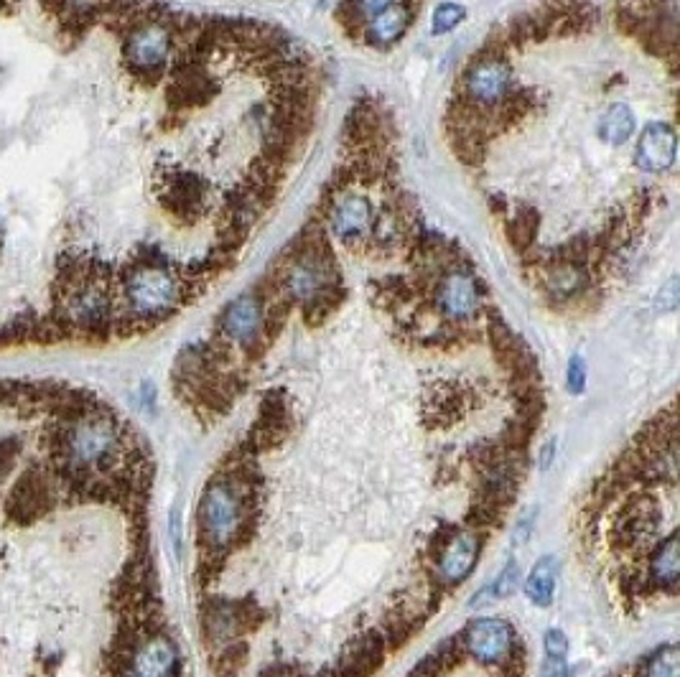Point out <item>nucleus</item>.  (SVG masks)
Returning a JSON list of instances; mask_svg holds the SVG:
<instances>
[{"mask_svg": "<svg viewBox=\"0 0 680 677\" xmlns=\"http://www.w3.org/2000/svg\"><path fill=\"white\" fill-rule=\"evenodd\" d=\"M510 642L512 632L502 619H477L467 629V647L479 662H500Z\"/></svg>", "mask_w": 680, "mask_h": 677, "instance_id": "4468645a", "label": "nucleus"}, {"mask_svg": "<svg viewBox=\"0 0 680 677\" xmlns=\"http://www.w3.org/2000/svg\"><path fill=\"white\" fill-rule=\"evenodd\" d=\"M492 599H495V591H492V588H484V591H479V594L469 601V609H482V606H487Z\"/></svg>", "mask_w": 680, "mask_h": 677, "instance_id": "c756f323", "label": "nucleus"}, {"mask_svg": "<svg viewBox=\"0 0 680 677\" xmlns=\"http://www.w3.org/2000/svg\"><path fill=\"white\" fill-rule=\"evenodd\" d=\"M484 288L477 275L472 273V265H459L439 278L433 286V303L439 314L451 324H469L482 311Z\"/></svg>", "mask_w": 680, "mask_h": 677, "instance_id": "39448f33", "label": "nucleus"}, {"mask_svg": "<svg viewBox=\"0 0 680 677\" xmlns=\"http://www.w3.org/2000/svg\"><path fill=\"white\" fill-rule=\"evenodd\" d=\"M199 520L202 530L212 545H225L240 530L242 522V502L235 489L225 482H217L204 492L199 504Z\"/></svg>", "mask_w": 680, "mask_h": 677, "instance_id": "6e6552de", "label": "nucleus"}, {"mask_svg": "<svg viewBox=\"0 0 680 677\" xmlns=\"http://www.w3.org/2000/svg\"><path fill=\"white\" fill-rule=\"evenodd\" d=\"M120 454V428L102 410L72 413L57 433V456L69 474H92L113 464Z\"/></svg>", "mask_w": 680, "mask_h": 677, "instance_id": "f03ea898", "label": "nucleus"}, {"mask_svg": "<svg viewBox=\"0 0 680 677\" xmlns=\"http://www.w3.org/2000/svg\"><path fill=\"white\" fill-rule=\"evenodd\" d=\"M540 677H568L566 657H548L546 655V662H543Z\"/></svg>", "mask_w": 680, "mask_h": 677, "instance_id": "a878e982", "label": "nucleus"}, {"mask_svg": "<svg viewBox=\"0 0 680 677\" xmlns=\"http://www.w3.org/2000/svg\"><path fill=\"white\" fill-rule=\"evenodd\" d=\"M192 298L186 280L166 260L138 258L123 270L118 301V329L153 326L176 314Z\"/></svg>", "mask_w": 680, "mask_h": 677, "instance_id": "f257e3e1", "label": "nucleus"}, {"mask_svg": "<svg viewBox=\"0 0 680 677\" xmlns=\"http://www.w3.org/2000/svg\"><path fill=\"white\" fill-rule=\"evenodd\" d=\"M599 138L607 140L609 146H622L635 133V112L624 102H614L607 112L599 120V128H596Z\"/></svg>", "mask_w": 680, "mask_h": 677, "instance_id": "6ab92c4d", "label": "nucleus"}, {"mask_svg": "<svg viewBox=\"0 0 680 677\" xmlns=\"http://www.w3.org/2000/svg\"><path fill=\"white\" fill-rule=\"evenodd\" d=\"M518 576H520V566L518 563H510V566L505 568V571L500 573V578H497V583L492 586V591H495L497 599H505V596H510L515 588H518Z\"/></svg>", "mask_w": 680, "mask_h": 677, "instance_id": "5701e85b", "label": "nucleus"}, {"mask_svg": "<svg viewBox=\"0 0 680 677\" xmlns=\"http://www.w3.org/2000/svg\"><path fill=\"white\" fill-rule=\"evenodd\" d=\"M179 18L171 8H166L161 16L146 18L123 36V59L130 77L146 84H158L169 74Z\"/></svg>", "mask_w": 680, "mask_h": 677, "instance_id": "7ed1b4c3", "label": "nucleus"}, {"mask_svg": "<svg viewBox=\"0 0 680 677\" xmlns=\"http://www.w3.org/2000/svg\"><path fill=\"white\" fill-rule=\"evenodd\" d=\"M505 227V237L510 245L528 258L535 247V237H538V212L533 207H510L507 217L502 219Z\"/></svg>", "mask_w": 680, "mask_h": 677, "instance_id": "dca6fc26", "label": "nucleus"}, {"mask_svg": "<svg viewBox=\"0 0 680 677\" xmlns=\"http://www.w3.org/2000/svg\"><path fill=\"white\" fill-rule=\"evenodd\" d=\"M372 217H375V207H372L370 196L360 186H352L344 194H339L332 207L326 209L324 224L329 227L334 240L342 242L349 250L360 252L372 227Z\"/></svg>", "mask_w": 680, "mask_h": 677, "instance_id": "423d86ee", "label": "nucleus"}, {"mask_svg": "<svg viewBox=\"0 0 680 677\" xmlns=\"http://www.w3.org/2000/svg\"><path fill=\"white\" fill-rule=\"evenodd\" d=\"M479 558V540L474 532H461L444 550L439 563V573L444 581L459 583L472 573L474 563Z\"/></svg>", "mask_w": 680, "mask_h": 677, "instance_id": "2eb2a0df", "label": "nucleus"}, {"mask_svg": "<svg viewBox=\"0 0 680 677\" xmlns=\"http://www.w3.org/2000/svg\"><path fill=\"white\" fill-rule=\"evenodd\" d=\"M553 446H556V443H546V448H543V454H540V469H543V471H546L548 469V466H551V459H553Z\"/></svg>", "mask_w": 680, "mask_h": 677, "instance_id": "7c9ffc66", "label": "nucleus"}, {"mask_svg": "<svg viewBox=\"0 0 680 677\" xmlns=\"http://www.w3.org/2000/svg\"><path fill=\"white\" fill-rule=\"evenodd\" d=\"M533 512H535V507H530V510H525V515L520 517L518 527H515V538H512V543L515 545H523L525 540H528L530 530H533V517H535Z\"/></svg>", "mask_w": 680, "mask_h": 677, "instance_id": "bb28decb", "label": "nucleus"}, {"mask_svg": "<svg viewBox=\"0 0 680 677\" xmlns=\"http://www.w3.org/2000/svg\"><path fill=\"white\" fill-rule=\"evenodd\" d=\"M650 576L660 588H673L678 583V535H670L668 540L658 545V550H655L650 560Z\"/></svg>", "mask_w": 680, "mask_h": 677, "instance_id": "aec40b11", "label": "nucleus"}, {"mask_svg": "<svg viewBox=\"0 0 680 677\" xmlns=\"http://www.w3.org/2000/svg\"><path fill=\"white\" fill-rule=\"evenodd\" d=\"M171 540H174V550L181 553V527H179V507L171 512Z\"/></svg>", "mask_w": 680, "mask_h": 677, "instance_id": "c85d7f7f", "label": "nucleus"}, {"mask_svg": "<svg viewBox=\"0 0 680 677\" xmlns=\"http://www.w3.org/2000/svg\"><path fill=\"white\" fill-rule=\"evenodd\" d=\"M413 16H416V11L405 0H395L393 6H388L365 23L360 41H365L367 46H375V49H390L411 28Z\"/></svg>", "mask_w": 680, "mask_h": 677, "instance_id": "ddd939ff", "label": "nucleus"}, {"mask_svg": "<svg viewBox=\"0 0 680 677\" xmlns=\"http://www.w3.org/2000/svg\"><path fill=\"white\" fill-rule=\"evenodd\" d=\"M663 298H665L663 308H675V303H678V283H675V280H670L668 288H665V291L660 293L658 301H663Z\"/></svg>", "mask_w": 680, "mask_h": 677, "instance_id": "cd10ccee", "label": "nucleus"}, {"mask_svg": "<svg viewBox=\"0 0 680 677\" xmlns=\"http://www.w3.org/2000/svg\"><path fill=\"white\" fill-rule=\"evenodd\" d=\"M467 11L459 3H444V6L436 8L433 13V34H449L451 28L459 26L464 21Z\"/></svg>", "mask_w": 680, "mask_h": 677, "instance_id": "412c9836", "label": "nucleus"}, {"mask_svg": "<svg viewBox=\"0 0 680 677\" xmlns=\"http://www.w3.org/2000/svg\"><path fill=\"white\" fill-rule=\"evenodd\" d=\"M538 286L553 303H574L594 288L596 273L589 263L543 258L530 265Z\"/></svg>", "mask_w": 680, "mask_h": 677, "instance_id": "0eeeda50", "label": "nucleus"}, {"mask_svg": "<svg viewBox=\"0 0 680 677\" xmlns=\"http://www.w3.org/2000/svg\"><path fill=\"white\" fill-rule=\"evenodd\" d=\"M558 581V560L553 555L540 558L530 571L528 581H525V594L535 606H548L553 601V591H556Z\"/></svg>", "mask_w": 680, "mask_h": 677, "instance_id": "a211bd4d", "label": "nucleus"}, {"mask_svg": "<svg viewBox=\"0 0 680 677\" xmlns=\"http://www.w3.org/2000/svg\"><path fill=\"white\" fill-rule=\"evenodd\" d=\"M543 647H546L548 657H566L568 655V639L561 629H548L543 637Z\"/></svg>", "mask_w": 680, "mask_h": 677, "instance_id": "b1692460", "label": "nucleus"}, {"mask_svg": "<svg viewBox=\"0 0 680 677\" xmlns=\"http://www.w3.org/2000/svg\"><path fill=\"white\" fill-rule=\"evenodd\" d=\"M161 207L181 224H194L207 217L212 204H209V184L202 176L194 174H171L161 186Z\"/></svg>", "mask_w": 680, "mask_h": 677, "instance_id": "1a4fd4ad", "label": "nucleus"}, {"mask_svg": "<svg viewBox=\"0 0 680 677\" xmlns=\"http://www.w3.org/2000/svg\"><path fill=\"white\" fill-rule=\"evenodd\" d=\"M584 382H586L584 359L574 357L571 359V364H568V387H571L574 392H581L584 390Z\"/></svg>", "mask_w": 680, "mask_h": 677, "instance_id": "393cba45", "label": "nucleus"}, {"mask_svg": "<svg viewBox=\"0 0 680 677\" xmlns=\"http://www.w3.org/2000/svg\"><path fill=\"white\" fill-rule=\"evenodd\" d=\"M393 3L395 0H342L337 8V23L349 39L360 41L365 23Z\"/></svg>", "mask_w": 680, "mask_h": 677, "instance_id": "f3484780", "label": "nucleus"}, {"mask_svg": "<svg viewBox=\"0 0 680 677\" xmlns=\"http://www.w3.org/2000/svg\"><path fill=\"white\" fill-rule=\"evenodd\" d=\"M512 90H515V77L507 59V44L500 34L489 36L461 72L456 97L479 110H492L507 100Z\"/></svg>", "mask_w": 680, "mask_h": 677, "instance_id": "20e7f679", "label": "nucleus"}, {"mask_svg": "<svg viewBox=\"0 0 680 677\" xmlns=\"http://www.w3.org/2000/svg\"><path fill=\"white\" fill-rule=\"evenodd\" d=\"M675 128L670 123H650L637 140V166L650 174H663L675 163Z\"/></svg>", "mask_w": 680, "mask_h": 677, "instance_id": "f8f14e48", "label": "nucleus"}, {"mask_svg": "<svg viewBox=\"0 0 680 677\" xmlns=\"http://www.w3.org/2000/svg\"><path fill=\"white\" fill-rule=\"evenodd\" d=\"M179 655L171 639L148 637L133 650L128 660V677H174Z\"/></svg>", "mask_w": 680, "mask_h": 677, "instance_id": "9b49d317", "label": "nucleus"}, {"mask_svg": "<svg viewBox=\"0 0 680 677\" xmlns=\"http://www.w3.org/2000/svg\"><path fill=\"white\" fill-rule=\"evenodd\" d=\"M678 650L670 647V650L660 652L655 660L647 667V677H678Z\"/></svg>", "mask_w": 680, "mask_h": 677, "instance_id": "4be33fe9", "label": "nucleus"}, {"mask_svg": "<svg viewBox=\"0 0 680 677\" xmlns=\"http://www.w3.org/2000/svg\"><path fill=\"white\" fill-rule=\"evenodd\" d=\"M220 331L230 344L253 352L265 336V298L260 288L255 293L235 298L225 308L220 321Z\"/></svg>", "mask_w": 680, "mask_h": 677, "instance_id": "9d476101", "label": "nucleus"}]
</instances>
